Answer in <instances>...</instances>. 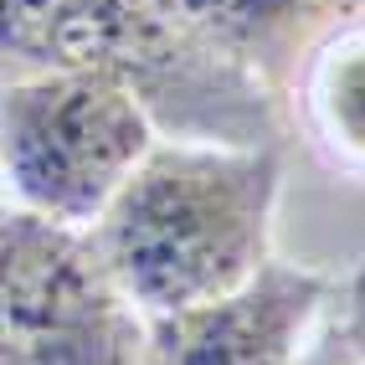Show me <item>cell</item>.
Returning <instances> with one entry per match:
<instances>
[{
    "label": "cell",
    "mask_w": 365,
    "mask_h": 365,
    "mask_svg": "<svg viewBox=\"0 0 365 365\" xmlns=\"http://www.w3.org/2000/svg\"><path fill=\"white\" fill-rule=\"evenodd\" d=\"M288 144L160 139L88 227L108 278L150 314H180L273 262Z\"/></svg>",
    "instance_id": "1"
},
{
    "label": "cell",
    "mask_w": 365,
    "mask_h": 365,
    "mask_svg": "<svg viewBox=\"0 0 365 365\" xmlns=\"http://www.w3.org/2000/svg\"><path fill=\"white\" fill-rule=\"evenodd\" d=\"M6 78L108 72L150 108L165 139L288 144V108L242 67L196 46L160 0H6Z\"/></svg>",
    "instance_id": "2"
},
{
    "label": "cell",
    "mask_w": 365,
    "mask_h": 365,
    "mask_svg": "<svg viewBox=\"0 0 365 365\" xmlns=\"http://www.w3.org/2000/svg\"><path fill=\"white\" fill-rule=\"evenodd\" d=\"M160 124L108 72H31L0 93L6 206L57 227H98L134 170L160 144Z\"/></svg>",
    "instance_id": "3"
},
{
    "label": "cell",
    "mask_w": 365,
    "mask_h": 365,
    "mask_svg": "<svg viewBox=\"0 0 365 365\" xmlns=\"http://www.w3.org/2000/svg\"><path fill=\"white\" fill-rule=\"evenodd\" d=\"M0 365H155L150 314L108 278L78 227L0 216Z\"/></svg>",
    "instance_id": "4"
},
{
    "label": "cell",
    "mask_w": 365,
    "mask_h": 365,
    "mask_svg": "<svg viewBox=\"0 0 365 365\" xmlns=\"http://www.w3.org/2000/svg\"><path fill=\"white\" fill-rule=\"evenodd\" d=\"M339 283L324 267L273 257L242 288L150 319L155 365H304L319 329L339 309Z\"/></svg>",
    "instance_id": "5"
},
{
    "label": "cell",
    "mask_w": 365,
    "mask_h": 365,
    "mask_svg": "<svg viewBox=\"0 0 365 365\" xmlns=\"http://www.w3.org/2000/svg\"><path fill=\"white\" fill-rule=\"evenodd\" d=\"M160 6L196 46L278 93L283 108L309 57L365 16V0H160Z\"/></svg>",
    "instance_id": "6"
},
{
    "label": "cell",
    "mask_w": 365,
    "mask_h": 365,
    "mask_svg": "<svg viewBox=\"0 0 365 365\" xmlns=\"http://www.w3.org/2000/svg\"><path fill=\"white\" fill-rule=\"evenodd\" d=\"M288 124L334 175L365 180V16L309 57L288 98Z\"/></svg>",
    "instance_id": "7"
},
{
    "label": "cell",
    "mask_w": 365,
    "mask_h": 365,
    "mask_svg": "<svg viewBox=\"0 0 365 365\" xmlns=\"http://www.w3.org/2000/svg\"><path fill=\"white\" fill-rule=\"evenodd\" d=\"M339 294H345V288H339ZM304 365H360L355 339H350L345 319H339V309L329 314V324L319 329V339H314V350L304 355Z\"/></svg>",
    "instance_id": "8"
},
{
    "label": "cell",
    "mask_w": 365,
    "mask_h": 365,
    "mask_svg": "<svg viewBox=\"0 0 365 365\" xmlns=\"http://www.w3.org/2000/svg\"><path fill=\"white\" fill-rule=\"evenodd\" d=\"M339 319H345L350 339H355V355L365 365V262L345 278V294H339Z\"/></svg>",
    "instance_id": "9"
}]
</instances>
